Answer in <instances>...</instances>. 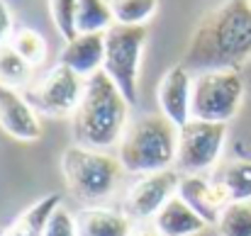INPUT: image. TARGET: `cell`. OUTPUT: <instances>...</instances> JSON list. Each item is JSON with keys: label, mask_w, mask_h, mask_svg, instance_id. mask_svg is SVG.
<instances>
[{"label": "cell", "mask_w": 251, "mask_h": 236, "mask_svg": "<svg viewBox=\"0 0 251 236\" xmlns=\"http://www.w3.org/2000/svg\"><path fill=\"white\" fill-rule=\"evenodd\" d=\"M156 102L159 112L171 119L178 129L193 119L190 102H193V73L183 66L176 64L161 76L156 85Z\"/></svg>", "instance_id": "30bf717a"}, {"label": "cell", "mask_w": 251, "mask_h": 236, "mask_svg": "<svg viewBox=\"0 0 251 236\" xmlns=\"http://www.w3.org/2000/svg\"><path fill=\"white\" fill-rule=\"evenodd\" d=\"M251 59V2L225 0L195 24L180 64L195 76L205 71H239Z\"/></svg>", "instance_id": "6da1fadb"}, {"label": "cell", "mask_w": 251, "mask_h": 236, "mask_svg": "<svg viewBox=\"0 0 251 236\" xmlns=\"http://www.w3.org/2000/svg\"><path fill=\"white\" fill-rule=\"evenodd\" d=\"M59 205H61L59 192L39 197L25 212H20L5 229H0V236H44V229H47V224Z\"/></svg>", "instance_id": "9a60e30c"}, {"label": "cell", "mask_w": 251, "mask_h": 236, "mask_svg": "<svg viewBox=\"0 0 251 236\" xmlns=\"http://www.w3.org/2000/svg\"><path fill=\"white\" fill-rule=\"evenodd\" d=\"M129 102L105 71L85 78L83 97L74 115L76 144L107 151L120 146L129 124Z\"/></svg>", "instance_id": "7a4b0ae2"}, {"label": "cell", "mask_w": 251, "mask_h": 236, "mask_svg": "<svg viewBox=\"0 0 251 236\" xmlns=\"http://www.w3.org/2000/svg\"><path fill=\"white\" fill-rule=\"evenodd\" d=\"M61 173L74 197L93 207L117 190L125 168L120 158L110 156L107 151L71 144L61 156Z\"/></svg>", "instance_id": "277c9868"}, {"label": "cell", "mask_w": 251, "mask_h": 236, "mask_svg": "<svg viewBox=\"0 0 251 236\" xmlns=\"http://www.w3.org/2000/svg\"><path fill=\"white\" fill-rule=\"evenodd\" d=\"M229 202H251V161H229L215 175Z\"/></svg>", "instance_id": "e0dca14e"}, {"label": "cell", "mask_w": 251, "mask_h": 236, "mask_svg": "<svg viewBox=\"0 0 251 236\" xmlns=\"http://www.w3.org/2000/svg\"><path fill=\"white\" fill-rule=\"evenodd\" d=\"M244 78L239 71H205L193 76V119L227 124L242 107Z\"/></svg>", "instance_id": "8992f818"}, {"label": "cell", "mask_w": 251, "mask_h": 236, "mask_svg": "<svg viewBox=\"0 0 251 236\" xmlns=\"http://www.w3.org/2000/svg\"><path fill=\"white\" fill-rule=\"evenodd\" d=\"M10 44L32 69L44 64L47 59V39L32 27H17L10 37Z\"/></svg>", "instance_id": "44dd1931"}, {"label": "cell", "mask_w": 251, "mask_h": 236, "mask_svg": "<svg viewBox=\"0 0 251 236\" xmlns=\"http://www.w3.org/2000/svg\"><path fill=\"white\" fill-rule=\"evenodd\" d=\"M78 219V236H132L134 222L125 212H115L107 207H88Z\"/></svg>", "instance_id": "2e32d148"}, {"label": "cell", "mask_w": 251, "mask_h": 236, "mask_svg": "<svg viewBox=\"0 0 251 236\" xmlns=\"http://www.w3.org/2000/svg\"><path fill=\"white\" fill-rule=\"evenodd\" d=\"M115 24L147 27L159 10V0H110Z\"/></svg>", "instance_id": "d6986e66"}, {"label": "cell", "mask_w": 251, "mask_h": 236, "mask_svg": "<svg viewBox=\"0 0 251 236\" xmlns=\"http://www.w3.org/2000/svg\"><path fill=\"white\" fill-rule=\"evenodd\" d=\"M44 236H78V219L64 205H59L44 229Z\"/></svg>", "instance_id": "cb8c5ba5"}, {"label": "cell", "mask_w": 251, "mask_h": 236, "mask_svg": "<svg viewBox=\"0 0 251 236\" xmlns=\"http://www.w3.org/2000/svg\"><path fill=\"white\" fill-rule=\"evenodd\" d=\"M178 185H180V173L176 168L139 175L137 183L129 185V190L125 192L122 212L132 222H151L168 200L178 195Z\"/></svg>", "instance_id": "9c48e42d"}, {"label": "cell", "mask_w": 251, "mask_h": 236, "mask_svg": "<svg viewBox=\"0 0 251 236\" xmlns=\"http://www.w3.org/2000/svg\"><path fill=\"white\" fill-rule=\"evenodd\" d=\"M117 158L129 175L159 173L176 168L178 156V127L159 115H142L127 124L117 146Z\"/></svg>", "instance_id": "3957f363"}, {"label": "cell", "mask_w": 251, "mask_h": 236, "mask_svg": "<svg viewBox=\"0 0 251 236\" xmlns=\"http://www.w3.org/2000/svg\"><path fill=\"white\" fill-rule=\"evenodd\" d=\"M12 32H15V24H12V12H10L7 2H5V0H0V47L10 42Z\"/></svg>", "instance_id": "d4e9b609"}, {"label": "cell", "mask_w": 251, "mask_h": 236, "mask_svg": "<svg viewBox=\"0 0 251 236\" xmlns=\"http://www.w3.org/2000/svg\"><path fill=\"white\" fill-rule=\"evenodd\" d=\"M32 78V66L12 49V44H2L0 47V83L7 88H27Z\"/></svg>", "instance_id": "ffe728a7"}, {"label": "cell", "mask_w": 251, "mask_h": 236, "mask_svg": "<svg viewBox=\"0 0 251 236\" xmlns=\"http://www.w3.org/2000/svg\"><path fill=\"white\" fill-rule=\"evenodd\" d=\"M147 37H149L147 27H129V24H112L105 32L102 71L122 90L129 105H137L139 100V69Z\"/></svg>", "instance_id": "5b68a950"}, {"label": "cell", "mask_w": 251, "mask_h": 236, "mask_svg": "<svg viewBox=\"0 0 251 236\" xmlns=\"http://www.w3.org/2000/svg\"><path fill=\"white\" fill-rule=\"evenodd\" d=\"M227 142V124L190 119L178 129L176 170L180 175H205L217 165Z\"/></svg>", "instance_id": "52a82bcc"}, {"label": "cell", "mask_w": 251, "mask_h": 236, "mask_svg": "<svg viewBox=\"0 0 251 236\" xmlns=\"http://www.w3.org/2000/svg\"><path fill=\"white\" fill-rule=\"evenodd\" d=\"M215 229L220 236H251V202H229Z\"/></svg>", "instance_id": "7402d4cb"}, {"label": "cell", "mask_w": 251, "mask_h": 236, "mask_svg": "<svg viewBox=\"0 0 251 236\" xmlns=\"http://www.w3.org/2000/svg\"><path fill=\"white\" fill-rule=\"evenodd\" d=\"M249 2H251V0H249Z\"/></svg>", "instance_id": "4316f807"}, {"label": "cell", "mask_w": 251, "mask_h": 236, "mask_svg": "<svg viewBox=\"0 0 251 236\" xmlns=\"http://www.w3.org/2000/svg\"><path fill=\"white\" fill-rule=\"evenodd\" d=\"M151 222L164 236H195L205 232V227H207L205 219L180 200V195L171 197Z\"/></svg>", "instance_id": "5bb4252c"}, {"label": "cell", "mask_w": 251, "mask_h": 236, "mask_svg": "<svg viewBox=\"0 0 251 236\" xmlns=\"http://www.w3.org/2000/svg\"><path fill=\"white\" fill-rule=\"evenodd\" d=\"M178 195L180 200L193 207V212H198L205 224L215 227L220 219V212L229 205L225 190L217 185L215 178L207 175H180V185H178Z\"/></svg>", "instance_id": "7c38bea8"}, {"label": "cell", "mask_w": 251, "mask_h": 236, "mask_svg": "<svg viewBox=\"0 0 251 236\" xmlns=\"http://www.w3.org/2000/svg\"><path fill=\"white\" fill-rule=\"evenodd\" d=\"M59 64L76 71L81 78H90L102 71L105 64V34H76L61 47Z\"/></svg>", "instance_id": "4fadbf2b"}, {"label": "cell", "mask_w": 251, "mask_h": 236, "mask_svg": "<svg viewBox=\"0 0 251 236\" xmlns=\"http://www.w3.org/2000/svg\"><path fill=\"white\" fill-rule=\"evenodd\" d=\"M0 127L17 142H37L42 137L39 115L29 105V100L0 83Z\"/></svg>", "instance_id": "8fae6325"}, {"label": "cell", "mask_w": 251, "mask_h": 236, "mask_svg": "<svg viewBox=\"0 0 251 236\" xmlns=\"http://www.w3.org/2000/svg\"><path fill=\"white\" fill-rule=\"evenodd\" d=\"M49 15H51L56 32L64 37V42H69L78 34V29H76L78 0H49Z\"/></svg>", "instance_id": "603a6c76"}, {"label": "cell", "mask_w": 251, "mask_h": 236, "mask_svg": "<svg viewBox=\"0 0 251 236\" xmlns=\"http://www.w3.org/2000/svg\"><path fill=\"white\" fill-rule=\"evenodd\" d=\"M132 236H164L154 222H134V229H132Z\"/></svg>", "instance_id": "484cf974"}, {"label": "cell", "mask_w": 251, "mask_h": 236, "mask_svg": "<svg viewBox=\"0 0 251 236\" xmlns=\"http://www.w3.org/2000/svg\"><path fill=\"white\" fill-rule=\"evenodd\" d=\"M115 24L110 0H78L76 29L78 34H105Z\"/></svg>", "instance_id": "ac0fdd59"}, {"label": "cell", "mask_w": 251, "mask_h": 236, "mask_svg": "<svg viewBox=\"0 0 251 236\" xmlns=\"http://www.w3.org/2000/svg\"><path fill=\"white\" fill-rule=\"evenodd\" d=\"M85 78H81L76 71H71L64 64L51 66L42 78L27 85L25 97L34 107L37 115L47 117H74L81 97H83Z\"/></svg>", "instance_id": "ba28073f"}]
</instances>
